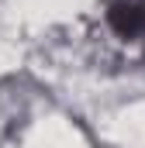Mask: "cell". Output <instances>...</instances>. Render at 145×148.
I'll list each match as a JSON object with an SVG mask.
<instances>
[{
	"label": "cell",
	"instance_id": "cell-1",
	"mask_svg": "<svg viewBox=\"0 0 145 148\" xmlns=\"http://www.w3.org/2000/svg\"><path fill=\"white\" fill-rule=\"evenodd\" d=\"M107 21L117 35L131 38V35H142L145 31V3L138 0H114L107 10Z\"/></svg>",
	"mask_w": 145,
	"mask_h": 148
}]
</instances>
